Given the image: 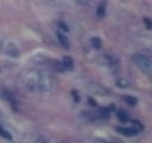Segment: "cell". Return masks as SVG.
Here are the masks:
<instances>
[{"label": "cell", "instance_id": "obj_9", "mask_svg": "<svg viewBox=\"0 0 152 143\" xmlns=\"http://www.w3.org/2000/svg\"><path fill=\"white\" fill-rule=\"evenodd\" d=\"M7 52H8V55H11L12 57H18V55H19V50H18V48H17L14 44H10V45H8Z\"/></svg>", "mask_w": 152, "mask_h": 143}, {"label": "cell", "instance_id": "obj_17", "mask_svg": "<svg viewBox=\"0 0 152 143\" xmlns=\"http://www.w3.org/2000/svg\"><path fill=\"white\" fill-rule=\"evenodd\" d=\"M116 85H118V87H120V88H125V87L128 86V82H127L126 80H124V79H120V80H118Z\"/></svg>", "mask_w": 152, "mask_h": 143}, {"label": "cell", "instance_id": "obj_3", "mask_svg": "<svg viewBox=\"0 0 152 143\" xmlns=\"http://www.w3.org/2000/svg\"><path fill=\"white\" fill-rule=\"evenodd\" d=\"M115 131L119 132L120 135H124V136H127V137H131V136H135L138 132L131 126V128H126V126H116L115 128Z\"/></svg>", "mask_w": 152, "mask_h": 143}, {"label": "cell", "instance_id": "obj_10", "mask_svg": "<svg viewBox=\"0 0 152 143\" xmlns=\"http://www.w3.org/2000/svg\"><path fill=\"white\" fill-rule=\"evenodd\" d=\"M124 100L129 106H135L138 104V99L135 97H133V95H124Z\"/></svg>", "mask_w": 152, "mask_h": 143}, {"label": "cell", "instance_id": "obj_2", "mask_svg": "<svg viewBox=\"0 0 152 143\" xmlns=\"http://www.w3.org/2000/svg\"><path fill=\"white\" fill-rule=\"evenodd\" d=\"M36 86L43 91V92H46V91H50L53 86V81L51 79L50 75H48L46 73H38L37 75V79H36Z\"/></svg>", "mask_w": 152, "mask_h": 143}, {"label": "cell", "instance_id": "obj_1", "mask_svg": "<svg viewBox=\"0 0 152 143\" xmlns=\"http://www.w3.org/2000/svg\"><path fill=\"white\" fill-rule=\"evenodd\" d=\"M132 60L134 61V63L137 64V67L145 74L152 76V61L142 54H134L132 56Z\"/></svg>", "mask_w": 152, "mask_h": 143}, {"label": "cell", "instance_id": "obj_12", "mask_svg": "<svg viewBox=\"0 0 152 143\" xmlns=\"http://www.w3.org/2000/svg\"><path fill=\"white\" fill-rule=\"evenodd\" d=\"M91 45H93L94 49L100 50L102 48V41H101V38L100 37H93L91 38Z\"/></svg>", "mask_w": 152, "mask_h": 143}, {"label": "cell", "instance_id": "obj_11", "mask_svg": "<svg viewBox=\"0 0 152 143\" xmlns=\"http://www.w3.org/2000/svg\"><path fill=\"white\" fill-rule=\"evenodd\" d=\"M131 123H132V128H133L137 132H140V131L144 130V125H142V123H141L140 120H138V119H133Z\"/></svg>", "mask_w": 152, "mask_h": 143}, {"label": "cell", "instance_id": "obj_19", "mask_svg": "<svg viewBox=\"0 0 152 143\" xmlns=\"http://www.w3.org/2000/svg\"><path fill=\"white\" fill-rule=\"evenodd\" d=\"M77 4H80V5H82V6H88L89 5V0H75Z\"/></svg>", "mask_w": 152, "mask_h": 143}, {"label": "cell", "instance_id": "obj_4", "mask_svg": "<svg viewBox=\"0 0 152 143\" xmlns=\"http://www.w3.org/2000/svg\"><path fill=\"white\" fill-rule=\"evenodd\" d=\"M106 10H107V2H106V1H102V2L97 6V8H96V15H97V18H100V19L104 18V15H106Z\"/></svg>", "mask_w": 152, "mask_h": 143}, {"label": "cell", "instance_id": "obj_15", "mask_svg": "<svg viewBox=\"0 0 152 143\" xmlns=\"http://www.w3.org/2000/svg\"><path fill=\"white\" fill-rule=\"evenodd\" d=\"M58 27L62 30V31H64V32H69V26L64 23V21H58Z\"/></svg>", "mask_w": 152, "mask_h": 143}, {"label": "cell", "instance_id": "obj_7", "mask_svg": "<svg viewBox=\"0 0 152 143\" xmlns=\"http://www.w3.org/2000/svg\"><path fill=\"white\" fill-rule=\"evenodd\" d=\"M62 64H63L64 69H68V70H71L74 68V61L70 56H64L63 61H62Z\"/></svg>", "mask_w": 152, "mask_h": 143}, {"label": "cell", "instance_id": "obj_21", "mask_svg": "<svg viewBox=\"0 0 152 143\" xmlns=\"http://www.w3.org/2000/svg\"><path fill=\"white\" fill-rule=\"evenodd\" d=\"M2 129H4V128H2V126H0V135H1V131H2Z\"/></svg>", "mask_w": 152, "mask_h": 143}, {"label": "cell", "instance_id": "obj_6", "mask_svg": "<svg viewBox=\"0 0 152 143\" xmlns=\"http://www.w3.org/2000/svg\"><path fill=\"white\" fill-rule=\"evenodd\" d=\"M57 38H58V42H59V44L62 45V48H64V49H69V39L66 38L65 35L58 32V33H57Z\"/></svg>", "mask_w": 152, "mask_h": 143}, {"label": "cell", "instance_id": "obj_20", "mask_svg": "<svg viewBox=\"0 0 152 143\" xmlns=\"http://www.w3.org/2000/svg\"><path fill=\"white\" fill-rule=\"evenodd\" d=\"M88 102H89V105L93 106V107H96V106H97V102H96L93 98H88Z\"/></svg>", "mask_w": 152, "mask_h": 143}, {"label": "cell", "instance_id": "obj_22", "mask_svg": "<svg viewBox=\"0 0 152 143\" xmlns=\"http://www.w3.org/2000/svg\"><path fill=\"white\" fill-rule=\"evenodd\" d=\"M0 48H1V43H0Z\"/></svg>", "mask_w": 152, "mask_h": 143}, {"label": "cell", "instance_id": "obj_13", "mask_svg": "<svg viewBox=\"0 0 152 143\" xmlns=\"http://www.w3.org/2000/svg\"><path fill=\"white\" fill-rule=\"evenodd\" d=\"M4 99H6V100H8L10 102L11 101H13L14 100V98H13V94L10 92V91H7V89H4L2 91V95H1Z\"/></svg>", "mask_w": 152, "mask_h": 143}, {"label": "cell", "instance_id": "obj_5", "mask_svg": "<svg viewBox=\"0 0 152 143\" xmlns=\"http://www.w3.org/2000/svg\"><path fill=\"white\" fill-rule=\"evenodd\" d=\"M116 118H118L119 122H121V123H127V122L129 120L128 113H127L125 110H118V111H116Z\"/></svg>", "mask_w": 152, "mask_h": 143}, {"label": "cell", "instance_id": "obj_8", "mask_svg": "<svg viewBox=\"0 0 152 143\" xmlns=\"http://www.w3.org/2000/svg\"><path fill=\"white\" fill-rule=\"evenodd\" d=\"M109 113H110V110L108 107H102V108L99 110L97 117L101 118V119H108L109 118Z\"/></svg>", "mask_w": 152, "mask_h": 143}, {"label": "cell", "instance_id": "obj_18", "mask_svg": "<svg viewBox=\"0 0 152 143\" xmlns=\"http://www.w3.org/2000/svg\"><path fill=\"white\" fill-rule=\"evenodd\" d=\"M71 94H72V99H74V101H75V102H78V101L81 100V98H80V95H78V92H77V91L72 89V91H71Z\"/></svg>", "mask_w": 152, "mask_h": 143}, {"label": "cell", "instance_id": "obj_14", "mask_svg": "<svg viewBox=\"0 0 152 143\" xmlns=\"http://www.w3.org/2000/svg\"><path fill=\"white\" fill-rule=\"evenodd\" d=\"M142 21H144V24H145V26H146L147 30H152V19H151V18L145 17V18L142 19Z\"/></svg>", "mask_w": 152, "mask_h": 143}, {"label": "cell", "instance_id": "obj_16", "mask_svg": "<svg viewBox=\"0 0 152 143\" xmlns=\"http://www.w3.org/2000/svg\"><path fill=\"white\" fill-rule=\"evenodd\" d=\"M104 57V60L109 63V64H114V63H116L118 62V60L115 58V57H113V56H109V55H104L103 56Z\"/></svg>", "mask_w": 152, "mask_h": 143}]
</instances>
